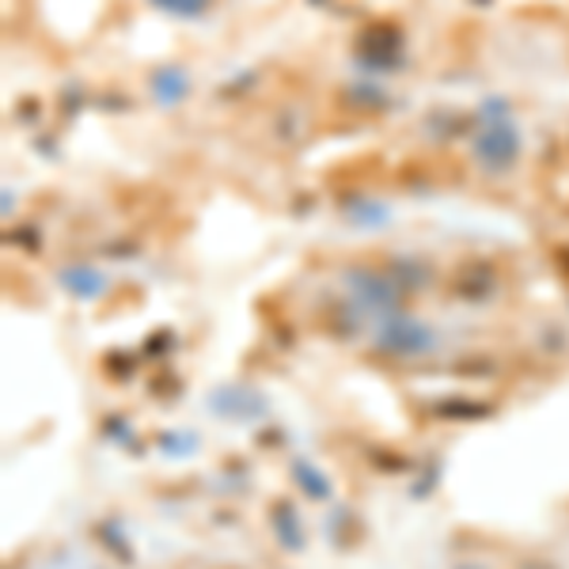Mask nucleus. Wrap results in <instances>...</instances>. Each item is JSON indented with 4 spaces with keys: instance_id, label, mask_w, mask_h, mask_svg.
Wrapping results in <instances>:
<instances>
[{
    "instance_id": "nucleus-1",
    "label": "nucleus",
    "mask_w": 569,
    "mask_h": 569,
    "mask_svg": "<svg viewBox=\"0 0 569 569\" xmlns=\"http://www.w3.org/2000/svg\"><path fill=\"white\" fill-rule=\"evenodd\" d=\"M525 152V137H520L517 118L509 114V107L501 99H486L482 114H479V130L471 133V156L482 171L501 176Z\"/></svg>"
},
{
    "instance_id": "nucleus-2",
    "label": "nucleus",
    "mask_w": 569,
    "mask_h": 569,
    "mask_svg": "<svg viewBox=\"0 0 569 569\" xmlns=\"http://www.w3.org/2000/svg\"><path fill=\"white\" fill-rule=\"evenodd\" d=\"M372 346L388 357H399V361H418V357L437 353V330L418 316H402V311H391L376 323Z\"/></svg>"
},
{
    "instance_id": "nucleus-3",
    "label": "nucleus",
    "mask_w": 569,
    "mask_h": 569,
    "mask_svg": "<svg viewBox=\"0 0 569 569\" xmlns=\"http://www.w3.org/2000/svg\"><path fill=\"white\" fill-rule=\"evenodd\" d=\"M346 292L357 300V308L372 311L376 319L399 311V289L376 270H350L346 273Z\"/></svg>"
},
{
    "instance_id": "nucleus-4",
    "label": "nucleus",
    "mask_w": 569,
    "mask_h": 569,
    "mask_svg": "<svg viewBox=\"0 0 569 569\" xmlns=\"http://www.w3.org/2000/svg\"><path fill=\"white\" fill-rule=\"evenodd\" d=\"M58 281H61V289L80 300H96V297H103V289H107V278L96 266H66Z\"/></svg>"
},
{
    "instance_id": "nucleus-5",
    "label": "nucleus",
    "mask_w": 569,
    "mask_h": 569,
    "mask_svg": "<svg viewBox=\"0 0 569 569\" xmlns=\"http://www.w3.org/2000/svg\"><path fill=\"white\" fill-rule=\"evenodd\" d=\"M190 91V77L182 69H160V72H152V96H156V103H163V107H176L182 96Z\"/></svg>"
},
{
    "instance_id": "nucleus-6",
    "label": "nucleus",
    "mask_w": 569,
    "mask_h": 569,
    "mask_svg": "<svg viewBox=\"0 0 569 569\" xmlns=\"http://www.w3.org/2000/svg\"><path fill=\"white\" fill-rule=\"evenodd\" d=\"M220 395H224V399H232V407L217 410V415H232V418H259L262 415V399H259V395H251L247 388H224Z\"/></svg>"
},
{
    "instance_id": "nucleus-7",
    "label": "nucleus",
    "mask_w": 569,
    "mask_h": 569,
    "mask_svg": "<svg viewBox=\"0 0 569 569\" xmlns=\"http://www.w3.org/2000/svg\"><path fill=\"white\" fill-rule=\"evenodd\" d=\"M149 4L160 8L163 16H176V20H201L213 0H149Z\"/></svg>"
},
{
    "instance_id": "nucleus-8",
    "label": "nucleus",
    "mask_w": 569,
    "mask_h": 569,
    "mask_svg": "<svg viewBox=\"0 0 569 569\" xmlns=\"http://www.w3.org/2000/svg\"><path fill=\"white\" fill-rule=\"evenodd\" d=\"M297 479L305 482L311 493H319V498H327V482H323V479H316V475L308 471V463H297Z\"/></svg>"
},
{
    "instance_id": "nucleus-9",
    "label": "nucleus",
    "mask_w": 569,
    "mask_h": 569,
    "mask_svg": "<svg viewBox=\"0 0 569 569\" xmlns=\"http://www.w3.org/2000/svg\"><path fill=\"white\" fill-rule=\"evenodd\" d=\"M456 569H493V566H482V562H460Z\"/></svg>"
}]
</instances>
